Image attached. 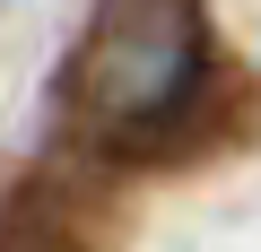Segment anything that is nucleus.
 I'll use <instances>...</instances> for the list:
<instances>
[{
  "label": "nucleus",
  "mask_w": 261,
  "mask_h": 252,
  "mask_svg": "<svg viewBox=\"0 0 261 252\" xmlns=\"http://www.w3.org/2000/svg\"><path fill=\"white\" fill-rule=\"evenodd\" d=\"M79 131L105 157H166L218 104V44L200 0H96L79 35Z\"/></svg>",
  "instance_id": "1"
}]
</instances>
